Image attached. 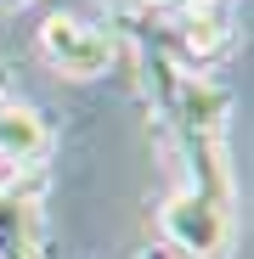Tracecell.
Listing matches in <instances>:
<instances>
[{
	"instance_id": "6da1fadb",
	"label": "cell",
	"mask_w": 254,
	"mask_h": 259,
	"mask_svg": "<svg viewBox=\"0 0 254 259\" xmlns=\"http://www.w3.org/2000/svg\"><path fill=\"white\" fill-rule=\"evenodd\" d=\"M158 248L169 259H226L232 248V208H221L215 197H203L192 186H181L158 208Z\"/></svg>"
},
{
	"instance_id": "7a4b0ae2",
	"label": "cell",
	"mask_w": 254,
	"mask_h": 259,
	"mask_svg": "<svg viewBox=\"0 0 254 259\" xmlns=\"http://www.w3.org/2000/svg\"><path fill=\"white\" fill-rule=\"evenodd\" d=\"M40 57L57 73H68V79H102L119 62V34L85 23L74 12H51L40 23Z\"/></svg>"
},
{
	"instance_id": "3957f363",
	"label": "cell",
	"mask_w": 254,
	"mask_h": 259,
	"mask_svg": "<svg viewBox=\"0 0 254 259\" xmlns=\"http://www.w3.org/2000/svg\"><path fill=\"white\" fill-rule=\"evenodd\" d=\"M0 259H46V226H40V175L0 186Z\"/></svg>"
},
{
	"instance_id": "277c9868",
	"label": "cell",
	"mask_w": 254,
	"mask_h": 259,
	"mask_svg": "<svg viewBox=\"0 0 254 259\" xmlns=\"http://www.w3.org/2000/svg\"><path fill=\"white\" fill-rule=\"evenodd\" d=\"M175 28H169V39H164V57L175 62L181 73L187 68H203V62H215L226 46H232V28H226V17L215 12V6H192V12H181V17H169Z\"/></svg>"
},
{
	"instance_id": "5b68a950",
	"label": "cell",
	"mask_w": 254,
	"mask_h": 259,
	"mask_svg": "<svg viewBox=\"0 0 254 259\" xmlns=\"http://www.w3.org/2000/svg\"><path fill=\"white\" fill-rule=\"evenodd\" d=\"M46 152H51V124L40 118V107H28V102H0V163L40 169Z\"/></svg>"
},
{
	"instance_id": "8992f818",
	"label": "cell",
	"mask_w": 254,
	"mask_h": 259,
	"mask_svg": "<svg viewBox=\"0 0 254 259\" xmlns=\"http://www.w3.org/2000/svg\"><path fill=\"white\" fill-rule=\"evenodd\" d=\"M0 102H12V62L0 57Z\"/></svg>"
},
{
	"instance_id": "52a82bcc",
	"label": "cell",
	"mask_w": 254,
	"mask_h": 259,
	"mask_svg": "<svg viewBox=\"0 0 254 259\" xmlns=\"http://www.w3.org/2000/svg\"><path fill=\"white\" fill-rule=\"evenodd\" d=\"M136 259H169V253H164V248H147V253H136Z\"/></svg>"
},
{
	"instance_id": "ba28073f",
	"label": "cell",
	"mask_w": 254,
	"mask_h": 259,
	"mask_svg": "<svg viewBox=\"0 0 254 259\" xmlns=\"http://www.w3.org/2000/svg\"><path fill=\"white\" fill-rule=\"evenodd\" d=\"M0 6H28V0H0Z\"/></svg>"
}]
</instances>
